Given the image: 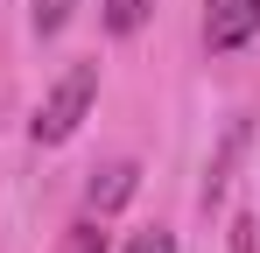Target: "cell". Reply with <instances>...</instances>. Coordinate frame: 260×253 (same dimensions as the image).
Returning <instances> with one entry per match:
<instances>
[{
	"instance_id": "1",
	"label": "cell",
	"mask_w": 260,
	"mask_h": 253,
	"mask_svg": "<svg viewBox=\"0 0 260 253\" xmlns=\"http://www.w3.org/2000/svg\"><path fill=\"white\" fill-rule=\"evenodd\" d=\"M91 99H99V64H71V71L43 91V106H36V120H28V141H36V148H63V141L85 126Z\"/></svg>"
},
{
	"instance_id": "2",
	"label": "cell",
	"mask_w": 260,
	"mask_h": 253,
	"mask_svg": "<svg viewBox=\"0 0 260 253\" xmlns=\"http://www.w3.org/2000/svg\"><path fill=\"white\" fill-rule=\"evenodd\" d=\"M260 36V0H204V49L232 56Z\"/></svg>"
},
{
	"instance_id": "3",
	"label": "cell",
	"mask_w": 260,
	"mask_h": 253,
	"mask_svg": "<svg viewBox=\"0 0 260 253\" xmlns=\"http://www.w3.org/2000/svg\"><path fill=\"white\" fill-rule=\"evenodd\" d=\"M134 183H141V169H134V162H106V169H91V190H85L91 218H106V211H120V204L134 197Z\"/></svg>"
},
{
	"instance_id": "4",
	"label": "cell",
	"mask_w": 260,
	"mask_h": 253,
	"mask_svg": "<svg viewBox=\"0 0 260 253\" xmlns=\"http://www.w3.org/2000/svg\"><path fill=\"white\" fill-rule=\"evenodd\" d=\"M71 14H78V0H28V28H36V42L63 36V28H71Z\"/></svg>"
},
{
	"instance_id": "5",
	"label": "cell",
	"mask_w": 260,
	"mask_h": 253,
	"mask_svg": "<svg viewBox=\"0 0 260 253\" xmlns=\"http://www.w3.org/2000/svg\"><path fill=\"white\" fill-rule=\"evenodd\" d=\"M155 14V0H106V36H134Z\"/></svg>"
},
{
	"instance_id": "6",
	"label": "cell",
	"mask_w": 260,
	"mask_h": 253,
	"mask_svg": "<svg viewBox=\"0 0 260 253\" xmlns=\"http://www.w3.org/2000/svg\"><path fill=\"white\" fill-rule=\"evenodd\" d=\"M63 253H106V232H99V218L71 225V232H63Z\"/></svg>"
},
{
	"instance_id": "7",
	"label": "cell",
	"mask_w": 260,
	"mask_h": 253,
	"mask_svg": "<svg viewBox=\"0 0 260 253\" xmlns=\"http://www.w3.org/2000/svg\"><path fill=\"white\" fill-rule=\"evenodd\" d=\"M127 253H176V232H162V225H141L127 239Z\"/></svg>"
}]
</instances>
